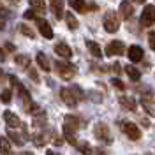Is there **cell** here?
I'll return each instance as SVG.
<instances>
[{"label":"cell","instance_id":"6da1fadb","mask_svg":"<svg viewBox=\"0 0 155 155\" xmlns=\"http://www.w3.org/2000/svg\"><path fill=\"white\" fill-rule=\"evenodd\" d=\"M79 129V120L76 115H65L64 118V136L71 145L76 146V132Z\"/></svg>","mask_w":155,"mask_h":155},{"label":"cell","instance_id":"7a4b0ae2","mask_svg":"<svg viewBox=\"0 0 155 155\" xmlns=\"http://www.w3.org/2000/svg\"><path fill=\"white\" fill-rule=\"evenodd\" d=\"M11 79V83L14 85V87L18 88V94H19V101H21V104H23V109L25 111H28V113H34V109H35V104H34V101L30 99V94H28V90L23 87L21 83H19L18 79L14 76H9Z\"/></svg>","mask_w":155,"mask_h":155},{"label":"cell","instance_id":"3957f363","mask_svg":"<svg viewBox=\"0 0 155 155\" xmlns=\"http://www.w3.org/2000/svg\"><path fill=\"white\" fill-rule=\"evenodd\" d=\"M55 69H57L58 76L62 78V79H65V81L72 79L74 74H76V71H78L76 65L69 64L67 60H57V62H55Z\"/></svg>","mask_w":155,"mask_h":155},{"label":"cell","instance_id":"277c9868","mask_svg":"<svg viewBox=\"0 0 155 155\" xmlns=\"http://www.w3.org/2000/svg\"><path fill=\"white\" fill-rule=\"evenodd\" d=\"M102 25H104V30L109 32V34L118 32V28H120V18H118V14H116L115 11H107L106 14H104Z\"/></svg>","mask_w":155,"mask_h":155},{"label":"cell","instance_id":"5b68a950","mask_svg":"<svg viewBox=\"0 0 155 155\" xmlns=\"http://www.w3.org/2000/svg\"><path fill=\"white\" fill-rule=\"evenodd\" d=\"M94 134H95V137L99 139V141H102V143H111L113 141V136H111V132H109V127L106 125V124H102V122H99V124H95V127H94Z\"/></svg>","mask_w":155,"mask_h":155},{"label":"cell","instance_id":"8992f818","mask_svg":"<svg viewBox=\"0 0 155 155\" xmlns=\"http://www.w3.org/2000/svg\"><path fill=\"white\" fill-rule=\"evenodd\" d=\"M141 25L143 27H152L155 23V7L153 5H146L143 12H141Z\"/></svg>","mask_w":155,"mask_h":155},{"label":"cell","instance_id":"52a82bcc","mask_svg":"<svg viewBox=\"0 0 155 155\" xmlns=\"http://www.w3.org/2000/svg\"><path fill=\"white\" fill-rule=\"evenodd\" d=\"M124 51H125V46L122 41H111L106 48V55L107 57H120V55H124Z\"/></svg>","mask_w":155,"mask_h":155},{"label":"cell","instance_id":"ba28073f","mask_svg":"<svg viewBox=\"0 0 155 155\" xmlns=\"http://www.w3.org/2000/svg\"><path fill=\"white\" fill-rule=\"evenodd\" d=\"M60 97H62V101H64L69 107H76L78 97L72 94V90H71V88H62V90H60Z\"/></svg>","mask_w":155,"mask_h":155},{"label":"cell","instance_id":"9c48e42d","mask_svg":"<svg viewBox=\"0 0 155 155\" xmlns=\"http://www.w3.org/2000/svg\"><path fill=\"white\" fill-rule=\"evenodd\" d=\"M35 19H37V28H39V32H41V35L46 37V39H53L51 25H49L46 19H42V18H35Z\"/></svg>","mask_w":155,"mask_h":155},{"label":"cell","instance_id":"30bf717a","mask_svg":"<svg viewBox=\"0 0 155 155\" xmlns=\"http://www.w3.org/2000/svg\"><path fill=\"white\" fill-rule=\"evenodd\" d=\"M124 132H125L130 139H139L141 137V130H139V127L132 124V122H125L124 124Z\"/></svg>","mask_w":155,"mask_h":155},{"label":"cell","instance_id":"8fae6325","mask_svg":"<svg viewBox=\"0 0 155 155\" xmlns=\"http://www.w3.org/2000/svg\"><path fill=\"white\" fill-rule=\"evenodd\" d=\"M64 0H49V5H51V11L55 14V18H62L64 16Z\"/></svg>","mask_w":155,"mask_h":155},{"label":"cell","instance_id":"7c38bea8","mask_svg":"<svg viewBox=\"0 0 155 155\" xmlns=\"http://www.w3.org/2000/svg\"><path fill=\"white\" fill-rule=\"evenodd\" d=\"M120 12H122V16L125 19H130L132 18V14H134V7H132V4L129 2V0H124L122 4H120Z\"/></svg>","mask_w":155,"mask_h":155},{"label":"cell","instance_id":"4fadbf2b","mask_svg":"<svg viewBox=\"0 0 155 155\" xmlns=\"http://www.w3.org/2000/svg\"><path fill=\"white\" fill-rule=\"evenodd\" d=\"M55 53L60 55L62 58H71L72 57V51H71V48H69L65 42H58L57 46H55Z\"/></svg>","mask_w":155,"mask_h":155},{"label":"cell","instance_id":"5bb4252c","mask_svg":"<svg viewBox=\"0 0 155 155\" xmlns=\"http://www.w3.org/2000/svg\"><path fill=\"white\" fill-rule=\"evenodd\" d=\"M4 120H5V124L9 127H19L21 125L18 115H14L12 111H5V113H4Z\"/></svg>","mask_w":155,"mask_h":155},{"label":"cell","instance_id":"9a60e30c","mask_svg":"<svg viewBox=\"0 0 155 155\" xmlns=\"http://www.w3.org/2000/svg\"><path fill=\"white\" fill-rule=\"evenodd\" d=\"M129 58L132 62H141L143 60V49L139 48V46H130L129 48Z\"/></svg>","mask_w":155,"mask_h":155},{"label":"cell","instance_id":"2e32d148","mask_svg":"<svg viewBox=\"0 0 155 155\" xmlns=\"http://www.w3.org/2000/svg\"><path fill=\"white\" fill-rule=\"evenodd\" d=\"M69 5L72 7V9H76L78 12H87L88 11V5L85 0H67Z\"/></svg>","mask_w":155,"mask_h":155},{"label":"cell","instance_id":"e0dca14e","mask_svg":"<svg viewBox=\"0 0 155 155\" xmlns=\"http://www.w3.org/2000/svg\"><path fill=\"white\" fill-rule=\"evenodd\" d=\"M118 101H120V104L125 107V109H129V111H136V107H137V104H136L134 99H129V97H120Z\"/></svg>","mask_w":155,"mask_h":155},{"label":"cell","instance_id":"ac0fdd59","mask_svg":"<svg viewBox=\"0 0 155 155\" xmlns=\"http://www.w3.org/2000/svg\"><path fill=\"white\" fill-rule=\"evenodd\" d=\"M0 155H11V143L5 136L0 137Z\"/></svg>","mask_w":155,"mask_h":155},{"label":"cell","instance_id":"d6986e66","mask_svg":"<svg viewBox=\"0 0 155 155\" xmlns=\"http://www.w3.org/2000/svg\"><path fill=\"white\" fill-rule=\"evenodd\" d=\"M87 46H88V49H90V53H92L95 58H101V57H102V49H101V46H99L97 42H94V41H88Z\"/></svg>","mask_w":155,"mask_h":155},{"label":"cell","instance_id":"ffe728a7","mask_svg":"<svg viewBox=\"0 0 155 155\" xmlns=\"http://www.w3.org/2000/svg\"><path fill=\"white\" fill-rule=\"evenodd\" d=\"M35 60H37L39 67L42 69V71H49L51 65H49V60H48V57H46L44 53H37V58H35Z\"/></svg>","mask_w":155,"mask_h":155},{"label":"cell","instance_id":"44dd1931","mask_svg":"<svg viewBox=\"0 0 155 155\" xmlns=\"http://www.w3.org/2000/svg\"><path fill=\"white\" fill-rule=\"evenodd\" d=\"M64 18H65V21H67V27L71 30H76L78 28V25H79V23H78L76 16H74L72 12H65V14H64Z\"/></svg>","mask_w":155,"mask_h":155},{"label":"cell","instance_id":"7402d4cb","mask_svg":"<svg viewBox=\"0 0 155 155\" xmlns=\"http://www.w3.org/2000/svg\"><path fill=\"white\" fill-rule=\"evenodd\" d=\"M125 72H127V76L130 78L132 81H139V79H141V72H139L136 67H132V65H127Z\"/></svg>","mask_w":155,"mask_h":155},{"label":"cell","instance_id":"603a6c76","mask_svg":"<svg viewBox=\"0 0 155 155\" xmlns=\"http://www.w3.org/2000/svg\"><path fill=\"white\" fill-rule=\"evenodd\" d=\"M141 94H143V101H145V102L155 104V92H153V90L146 88V90H141Z\"/></svg>","mask_w":155,"mask_h":155},{"label":"cell","instance_id":"cb8c5ba5","mask_svg":"<svg viewBox=\"0 0 155 155\" xmlns=\"http://www.w3.org/2000/svg\"><path fill=\"white\" fill-rule=\"evenodd\" d=\"M7 137H9V139H12V143H14V145H18V146L25 145V137H21L19 134L12 132V130H9V132H7Z\"/></svg>","mask_w":155,"mask_h":155},{"label":"cell","instance_id":"d4e9b609","mask_svg":"<svg viewBox=\"0 0 155 155\" xmlns=\"http://www.w3.org/2000/svg\"><path fill=\"white\" fill-rule=\"evenodd\" d=\"M34 125H37V127H44L46 125V116H44L42 111H39V113L34 115Z\"/></svg>","mask_w":155,"mask_h":155},{"label":"cell","instance_id":"484cf974","mask_svg":"<svg viewBox=\"0 0 155 155\" xmlns=\"http://www.w3.org/2000/svg\"><path fill=\"white\" fill-rule=\"evenodd\" d=\"M30 5H32L34 11H39V12H44V11H46L44 0H30Z\"/></svg>","mask_w":155,"mask_h":155},{"label":"cell","instance_id":"4316f807","mask_svg":"<svg viewBox=\"0 0 155 155\" xmlns=\"http://www.w3.org/2000/svg\"><path fill=\"white\" fill-rule=\"evenodd\" d=\"M16 64H18L19 67H23V69H27L30 65V58L27 57V55H18L16 57V60H14Z\"/></svg>","mask_w":155,"mask_h":155},{"label":"cell","instance_id":"83f0119b","mask_svg":"<svg viewBox=\"0 0 155 155\" xmlns=\"http://www.w3.org/2000/svg\"><path fill=\"white\" fill-rule=\"evenodd\" d=\"M18 30L21 32V34H23V35H27V37H30V39L35 37V34H34V32H32V30H30L28 27H27V25H23V23H21V25L18 27Z\"/></svg>","mask_w":155,"mask_h":155},{"label":"cell","instance_id":"f1b7e54d","mask_svg":"<svg viewBox=\"0 0 155 155\" xmlns=\"http://www.w3.org/2000/svg\"><path fill=\"white\" fill-rule=\"evenodd\" d=\"M78 148H79V152L85 155H90L92 153V148H90V143H87V141H83V143H78Z\"/></svg>","mask_w":155,"mask_h":155},{"label":"cell","instance_id":"f546056e","mask_svg":"<svg viewBox=\"0 0 155 155\" xmlns=\"http://www.w3.org/2000/svg\"><path fill=\"white\" fill-rule=\"evenodd\" d=\"M0 101H2L4 104H9L11 102V90H4V92L0 94Z\"/></svg>","mask_w":155,"mask_h":155},{"label":"cell","instance_id":"4dcf8cb0","mask_svg":"<svg viewBox=\"0 0 155 155\" xmlns=\"http://www.w3.org/2000/svg\"><path fill=\"white\" fill-rule=\"evenodd\" d=\"M148 42H150V48L155 51V30H150L148 32Z\"/></svg>","mask_w":155,"mask_h":155},{"label":"cell","instance_id":"1f68e13d","mask_svg":"<svg viewBox=\"0 0 155 155\" xmlns=\"http://www.w3.org/2000/svg\"><path fill=\"white\" fill-rule=\"evenodd\" d=\"M27 71H28V76H30V79H34L35 83H39V74L35 72V69H32V67L28 65V67H27Z\"/></svg>","mask_w":155,"mask_h":155},{"label":"cell","instance_id":"d6a6232c","mask_svg":"<svg viewBox=\"0 0 155 155\" xmlns=\"http://www.w3.org/2000/svg\"><path fill=\"white\" fill-rule=\"evenodd\" d=\"M111 85H113L116 90H125V85H124L120 79H116V78H115V79H111Z\"/></svg>","mask_w":155,"mask_h":155},{"label":"cell","instance_id":"836d02e7","mask_svg":"<svg viewBox=\"0 0 155 155\" xmlns=\"http://www.w3.org/2000/svg\"><path fill=\"white\" fill-rule=\"evenodd\" d=\"M23 16H25L27 19H35V18H37V16H35V11H34V9L25 11V12H23Z\"/></svg>","mask_w":155,"mask_h":155},{"label":"cell","instance_id":"e575fe53","mask_svg":"<svg viewBox=\"0 0 155 155\" xmlns=\"http://www.w3.org/2000/svg\"><path fill=\"white\" fill-rule=\"evenodd\" d=\"M34 141L37 146H42L44 145V136H34Z\"/></svg>","mask_w":155,"mask_h":155},{"label":"cell","instance_id":"d590c367","mask_svg":"<svg viewBox=\"0 0 155 155\" xmlns=\"http://www.w3.org/2000/svg\"><path fill=\"white\" fill-rule=\"evenodd\" d=\"M11 16V11L9 9H4V7H0V18H9Z\"/></svg>","mask_w":155,"mask_h":155},{"label":"cell","instance_id":"8d00e7d4","mask_svg":"<svg viewBox=\"0 0 155 155\" xmlns=\"http://www.w3.org/2000/svg\"><path fill=\"white\" fill-rule=\"evenodd\" d=\"M5 48L9 49V51H14V46H12L11 42H5Z\"/></svg>","mask_w":155,"mask_h":155},{"label":"cell","instance_id":"74e56055","mask_svg":"<svg viewBox=\"0 0 155 155\" xmlns=\"http://www.w3.org/2000/svg\"><path fill=\"white\" fill-rule=\"evenodd\" d=\"M120 64H113V71H116V72H120Z\"/></svg>","mask_w":155,"mask_h":155},{"label":"cell","instance_id":"f35d334b","mask_svg":"<svg viewBox=\"0 0 155 155\" xmlns=\"http://www.w3.org/2000/svg\"><path fill=\"white\" fill-rule=\"evenodd\" d=\"M95 153H97V155H107L106 152H102V150H101V148H97V150H95Z\"/></svg>","mask_w":155,"mask_h":155},{"label":"cell","instance_id":"ab89813d","mask_svg":"<svg viewBox=\"0 0 155 155\" xmlns=\"http://www.w3.org/2000/svg\"><path fill=\"white\" fill-rule=\"evenodd\" d=\"M132 2H136V4H145L146 0H132Z\"/></svg>","mask_w":155,"mask_h":155},{"label":"cell","instance_id":"60d3db41","mask_svg":"<svg viewBox=\"0 0 155 155\" xmlns=\"http://www.w3.org/2000/svg\"><path fill=\"white\" fill-rule=\"evenodd\" d=\"M2 79H4V71L0 69V81H2Z\"/></svg>","mask_w":155,"mask_h":155},{"label":"cell","instance_id":"b9f144b4","mask_svg":"<svg viewBox=\"0 0 155 155\" xmlns=\"http://www.w3.org/2000/svg\"><path fill=\"white\" fill-rule=\"evenodd\" d=\"M46 155H58V153H55V152H51V150H48V153Z\"/></svg>","mask_w":155,"mask_h":155},{"label":"cell","instance_id":"7bdbcfd3","mask_svg":"<svg viewBox=\"0 0 155 155\" xmlns=\"http://www.w3.org/2000/svg\"><path fill=\"white\" fill-rule=\"evenodd\" d=\"M4 27H5V23H4V21H0V30L4 28Z\"/></svg>","mask_w":155,"mask_h":155},{"label":"cell","instance_id":"ee69618b","mask_svg":"<svg viewBox=\"0 0 155 155\" xmlns=\"http://www.w3.org/2000/svg\"><path fill=\"white\" fill-rule=\"evenodd\" d=\"M0 60H5V58H4V53H2V49H0Z\"/></svg>","mask_w":155,"mask_h":155},{"label":"cell","instance_id":"f6af8a7d","mask_svg":"<svg viewBox=\"0 0 155 155\" xmlns=\"http://www.w3.org/2000/svg\"><path fill=\"white\" fill-rule=\"evenodd\" d=\"M18 155H32L30 152H23V153H18Z\"/></svg>","mask_w":155,"mask_h":155}]
</instances>
